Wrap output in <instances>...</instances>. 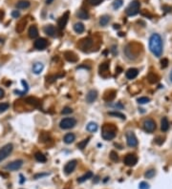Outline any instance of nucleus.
Returning <instances> with one entry per match:
<instances>
[{"label":"nucleus","instance_id":"f257e3e1","mask_svg":"<svg viewBox=\"0 0 172 189\" xmlns=\"http://www.w3.org/2000/svg\"><path fill=\"white\" fill-rule=\"evenodd\" d=\"M149 49L155 56L160 57L163 54V39L159 33H153L149 38Z\"/></svg>","mask_w":172,"mask_h":189},{"label":"nucleus","instance_id":"f03ea898","mask_svg":"<svg viewBox=\"0 0 172 189\" xmlns=\"http://www.w3.org/2000/svg\"><path fill=\"white\" fill-rule=\"evenodd\" d=\"M117 135V128L113 124H104L102 126L101 136L105 140H111Z\"/></svg>","mask_w":172,"mask_h":189},{"label":"nucleus","instance_id":"7ed1b4c3","mask_svg":"<svg viewBox=\"0 0 172 189\" xmlns=\"http://www.w3.org/2000/svg\"><path fill=\"white\" fill-rule=\"evenodd\" d=\"M140 8V3L139 0H133L131 3L127 6L125 12L129 16H133V15H136L137 14H139Z\"/></svg>","mask_w":172,"mask_h":189},{"label":"nucleus","instance_id":"20e7f679","mask_svg":"<svg viewBox=\"0 0 172 189\" xmlns=\"http://www.w3.org/2000/svg\"><path fill=\"white\" fill-rule=\"evenodd\" d=\"M77 125V119L75 117H65L59 122V127L63 130H68L74 128Z\"/></svg>","mask_w":172,"mask_h":189},{"label":"nucleus","instance_id":"39448f33","mask_svg":"<svg viewBox=\"0 0 172 189\" xmlns=\"http://www.w3.org/2000/svg\"><path fill=\"white\" fill-rule=\"evenodd\" d=\"M12 150H14V145L12 143H7L6 145L2 147L0 149V162L4 161L5 159H7L12 152Z\"/></svg>","mask_w":172,"mask_h":189},{"label":"nucleus","instance_id":"423d86ee","mask_svg":"<svg viewBox=\"0 0 172 189\" xmlns=\"http://www.w3.org/2000/svg\"><path fill=\"white\" fill-rule=\"evenodd\" d=\"M93 43L94 41L92 40V38L85 37L81 39V40H79V42L77 43V46H79L82 51H86L87 49H90L91 47L93 46Z\"/></svg>","mask_w":172,"mask_h":189},{"label":"nucleus","instance_id":"0eeeda50","mask_svg":"<svg viewBox=\"0 0 172 189\" xmlns=\"http://www.w3.org/2000/svg\"><path fill=\"white\" fill-rule=\"evenodd\" d=\"M23 165V161L22 159H16V161H14L10 163H8L6 166H5V169L9 170V171H15V170H18L22 167Z\"/></svg>","mask_w":172,"mask_h":189},{"label":"nucleus","instance_id":"6e6552de","mask_svg":"<svg viewBox=\"0 0 172 189\" xmlns=\"http://www.w3.org/2000/svg\"><path fill=\"white\" fill-rule=\"evenodd\" d=\"M123 162L126 166H134L136 165V163L138 162V157L134 154H127L125 157H124Z\"/></svg>","mask_w":172,"mask_h":189},{"label":"nucleus","instance_id":"1a4fd4ad","mask_svg":"<svg viewBox=\"0 0 172 189\" xmlns=\"http://www.w3.org/2000/svg\"><path fill=\"white\" fill-rule=\"evenodd\" d=\"M143 129L148 133L154 132L156 129V123L152 119H146L143 121Z\"/></svg>","mask_w":172,"mask_h":189},{"label":"nucleus","instance_id":"9d476101","mask_svg":"<svg viewBox=\"0 0 172 189\" xmlns=\"http://www.w3.org/2000/svg\"><path fill=\"white\" fill-rule=\"evenodd\" d=\"M126 142L129 147H136L138 145V140L137 136L133 132H127L126 133Z\"/></svg>","mask_w":172,"mask_h":189},{"label":"nucleus","instance_id":"9b49d317","mask_svg":"<svg viewBox=\"0 0 172 189\" xmlns=\"http://www.w3.org/2000/svg\"><path fill=\"white\" fill-rule=\"evenodd\" d=\"M124 54H125L126 57L130 60H134L137 58V54L135 52V50L132 49L131 47V44H129V45H127L125 47V49L123 50Z\"/></svg>","mask_w":172,"mask_h":189},{"label":"nucleus","instance_id":"f8f14e48","mask_svg":"<svg viewBox=\"0 0 172 189\" xmlns=\"http://www.w3.org/2000/svg\"><path fill=\"white\" fill-rule=\"evenodd\" d=\"M75 167H77V161L75 159H73V161H70L68 163H66V165L64 166V172L66 175L71 174L75 171Z\"/></svg>","mask_w":172,"mask_h":189},{"label":"nucleus","instance_id":"ddd939ff","mask_svg":"<svg viewBox=\"0 0 172 189\" xmlns=\"http://www.w3.org/2000/svg\"><path fill=\"white\" fill-rule=\"evenodd\" d=\"M68 19H69V12H66L57 21V26H58L59 30H63L65 28L67 22H68Z\"/></svg>","mask_w":172,"mask_h":189},{"label":"nucleus","instance_id":"4468645a","mask_svg":"<svg viewBox=\"0 0 172 189\" xmlns=\"http://www.w3.org/2000/svg\"><path fill=\"white\" fill-rule=\"evenodd\" d=\"M44 69V64L40 61H36L33 64L32 67V71L35 75H40L42 73V71Z\"/></svg>","mask_w":172,"mask_h":189},{"label":"nucleus","instance_id":"2eb2a0df","mask_svg":"<svg viewBox=\"0 0 172 189\" xmlns=\"http://www.w3.org/2000/svg\"><path fill=\"white\" fill-rule=\"evenodd\" d=\"M48 45V42L45 38L40 37L35 41V48L37 50H44Z\"/></svg>","mask_w":172,"mask_h":189},{"label":"nucleus","instance_id":"dca6fc26","mask_svg":"<svg viewBox=\"0 0 172 189\" xmlns=\"http://www.w3.org/2000/svg\"><path fill=\"white\" fill-rule=\"evenodd\" d=\"M98 69H100V75L102 77L106 78L105 74H107L108 77H110V73H109V64H108V63H102V64H100Z\"/></svg>","mask_w":172,"mask_h":189},{"label":"nucleus","instance_id":"f3484780","mask_svg":"<svg viewBox=\"0 0 172 189\" xmlns=\"http://www.w3.org/2000/svg\"><path fill=\"white\" fill-rule=\"evenodd\" d=\"M64 57H65V59H66L67 61H69V62H77V59H79V57H77V54H75L74 52H71V51L65 52H64Z\"/></svg>","mask_w":172,"mask_h":189},{"label":"nucleus","instance_id":"a211bd4d","mask_svg":"<svg viewBox=\"0 0 172 189\" xmlns=\"http://www.w3.org/2000/svg\"><path fill=\"white\" fill-rule=\"evenodd\" d=\"M98 98V92L96 90H90L86 94V101L88 103H93Z\"/></svg>","mask_w":172,"mask_h":189},{"label":"nucleus","instance_id":"6ab92c4d","mask_svg":"<svg viewBox=\"0 0 172 189\" xmlns=\"http://www.w3.org/2000/svg\"><path fill=\"white\" fill-rule=\"evenodd\" d=\"M138 75H139V71L136 68H130L125 73L127 79H134L135 77H137Z\"/></svg>","mask_w":172,"mask_h":189},{"label":"nucleus","instance_id":"aec40b11","mask_svg":"<svg viewBox=\"0 0 172 189\" xmlns=\"http://www.w3.org/2000/svg\"><path fill=\"white\" fill-rule=\"evenodd\" d=\"M43 31H44V33H45L47 35L51 36V37H54V36H56V28H54L53 25H47V26H45L44 29H43Z\"/></svg>","mask_w":172,"mask_h":189},{"label":"nucleus","instance_id":"412c9836","mask_svg":"<svg viewBox=\"0 0 172 189\" xmlns=\"http://www.w3.org/2000/svg\"><path fill=\"white\" fill-rule=\"evenodd\" d=\"M116 94H117V92L115 90H109L107 92H105V94H104V96H103V98L105 101L110 102L116 98Z\"/></svg>","mask_w":172,"mask_h":189},{"label":"nucleus","instance_id":"4be33fe9","mask_svg":"<svg viewBox=\"0 0 172 189\" xmlns=\"http://www.w3.org/2000/svg\"><path fill=\"white\" fill-rule=\"evenodd\" d=\"M28 33H29V37L32 38V39L37 37L38 36V30H37V28H36V26H35V25L31 26V27L29 28Z\"/></svg>","mask_w":172,"mask_h":189},{"label":"nucleus","instance_id":"5701e85b","mask_svg":"<svg viewBox=\"0 0 172 189\" xmlns=\"http://www.w3.org/2000/svg\"><path fill=\"white\" fill-rule=\"evenodd\" d=\"M25 101L27 102L28 104L33 105V107H39L40 105V101L36 98H35V96H29V98L25 99Z\"/></svg>","mask_w":172,"mask_h":189},{"label":"nucleus","instance_id":"b1692460","mask_svg":"<svg viewBox=\"0 0 172 189\" xmlns=\"http://www.w3.org/2000/svg\"><path fill=\"white\" fill-rule=\"evenodd\" d=\"M15 6H16L17 9H21V10L28 9V8L31 6V3L28 1V0H20V1L17 2Z\"/></svg>","mask_w":172,"mask_h":189},{"label":"nucleus","instance_id":"393cba45","mask_svg":"<svg viewBox=\"0 0 172 189\" xmlns=\"http://www.w3.org/2000/svg\"><path fill=\"white\" fill-rule=\"evenodd\" d=\"M93 176H94V175H93V173L91 172V171L86 172L84 175L81 176V177H79V178H77V182H79V183H82V182H84L85 180H89V178H92Z\"/></svg>","mask_w":172,"mask_h":189},{"label":"nucleus","instance_id":"a878e982","mask_svg":"<svg viewBox=\"0 0 172 189\" xmlns=\"http://www.w3.org/2000/svg\"><path fill=\"white\" fill-rule=\"evenodd\" d=\"M161 129L163 132H166L169 129V122L167 117H163L161 120Z\"/></svg>","mask_w":172,"mask_h":189},{"label":"nucleus","instance_id":"bb28decb","mask_svg":"<svg viewBox=\"0 0 172 189\" xmlns=\"http://www.w3.org/2000/svg\"><path fill=\"white\" fill-rule=\"evenodd\" d=\"M75 136L74 135L73 133H68V134H66V135L64 136V142L66 143V144H70V143H72V142H74V140H75Z\"/></svg>","mask_w":172,"mask_h":189},{"label":"nucleus","instance_id":"cd10ccee","mask_svg":"<svg viewBox=\"0 0 172 189\" xmlns=\"http://www.w3.org/2000/svg\"><path fill=\"white\" fill-rule=\"evenodd\" d=\"M147 79H148V81L151 83V84H154V83H156V82H158L159 81V77L157 75H156L155 73H149L148 74V75H147Z\"/></svg>","mask_w":172,"mask_h":189},{"label":"nucleus","instance_id":"c85d7f7f","mask_svg":"<svg viewBox=\"0 0 172 189\" xmlns=\"http://www.w3.org/2000/svg\"><path fill=\"white\" fill-rule=\"evenodd\" d=\"M74 30L77 33H82L83 32H84L85 28H84V25L82 24L81 22H77L75 23L74 25Z\"/></svg>","mask_w":172,"mask_h":189},{"label":"nucleus","instance_id":"c756f323","mask_svg":"<svg viewBox=\"0 0 172 189\" xmlns=\"http://www.w3.org/2000/svg\"><path fill=\"white\" fill-rule=\"evenodd\" d=\"M98 124L96 122H93V121H91V122H89L87 124V126H86V130L87 131H89V132H91V133H94V132H96V131L98 130Z\"/></svg>","mask_w":172,"mask_h":189},{"label":"nucleus","instance_id":"7c9ffc66","mask_svg":"<svg viewBox=\"0 0 172 189\" xmlns=\"http://www.w3.org/2000/svg\"><path fill=\"white\" fill-rule=\"evenodd\" d=\"M77 15L79 16V18H81V19H84V20H86V19H88L89 18V14H88L87 12H86L85 10H79V12H77Z\"/></svg>","mask_w":172,"mask_h":189},{"label":"nucleus","instance_id":"2f4dec72","mask_svg":"<svg viewBox=\"0 0 172 189\" xmlns=\"http://www.w3.org/2000/svg\"><path fill=\"white\" fill-rule=\"evenodd\" d=\"M35 158L36 161H39V162H46V161H47L46 156H44V155L42 153H40V152H37V153H35Z\"/></svg>","mask_w":172,"mask_h":189},{"label":"nucleus","instance_id":"473e14b6","mask_svg":"<svg viewBox=\"0 0 172 189\" xmlns=\"http://www.w3.org/2000/svg\"><path fill=\"white\" fill-rule=\"evenodd\" d=\"M109 21H110V17H109L108 15H102V16L100 18V25L104 27V26L108 24Z\"/></svg>","mask_w":172,"mask_h":189},{"label":"nucleus","instance_id":"72a5a7b5","mask_svg":"<svg viewBox=\"0 0 172 189\" xmlns=\"http://www.w3.org/2000/svg\"><path fill=\"white\" fill-rule=\"evenodd\" d=\"M108 115H109V116H113V117H119V119H126L125 115H123L122 113L117 112V111L108 112Z\"/></svg>","mask_w":172,"mask_h":189},{"label":"nucleus","instance_id":"f704fd0d","mask_svg":"<svg viewBox=\"0 0 172 189\" xmlns=\"http://www.w3.org/2000/svg\"><path fill=\"white\" fill-rule=\"evenodd\" d=\"M25 25H26V20L20 21L16 26V32L17 33H22L23 30H24V28H25Z\"/></svg>","mask_w":172,"mask_h":189},{"label":"nucleus","instance_id":"c9c22d12","mask_svg":"<svg viewBox=\"0 0 172 189\" xmlns=\"http://www.w3.org/2000/svg\"><path fill=\"white\" fill-rule=\"evenodd\" d=\"M89 140H90V138H85V140H83L82 141H80V142L77 143V147H79L80 150H83V149L85 148V146L87 145V143L89 142Z\"/></svg>","mask_w":172,"mask_h":189},{"label":"nucleus","instance_id":"e433bc0d","mask_svg":"<svg viewBox=\"0 0 172 189\" xmlns=\"http://www.w3.org/2000/svg\"><path fill=\"white\" fill-rule=\"evenodd\" d=\"M155 174H156L155 169H149L144 173V177L146 178H152L155 176Z\"/></svg>","mask_w":172,"mask_h":189},{"label":"nucleus","instance_id":"4c0bfd02","mask_svg":"<svg viewBox=\"0 0 172 189\" xmlns=\"http://www.w3.org/2000/svg\"><path fill=\"white\" fill-rule=\"evenodd\" d=\"M122 5H123V0H115V1L113 2L114 10H119Z\"/></svg>","mask_w":172,"mask_h":189},{"label":"nucleus","instance_id":"58836bf2","mask_svg":"<svg viewBox=\"0 0 172 189\" xmlns=\"http://www.w3.org/2000/svg\"><path fill=\"white\" fill-rule=\"evenodd\" d=\"M137 101H138V103H140V104H146L150 101V98H146V96H142V98H138Z\"/></svg>","mask_w":172,"mask_h":189},{"label":"nucleus","instance_id":"ea45409f","mask_svg":"<svg viewBox=\"0 0 172 189\" xmlns=\"http://www.w3.org/2000/svg\"><path fill=\"white\" fill-rule=\"evenodd\" d=\"M48 138H49V133H47V132H43V133H41V135H40V136H39V140H41V141H47L48 140Z\"/></svg>","mask_w":172,"mask_h":189},{"label":"nucleus","instance_id":"a19ab883","mask_svg":"<svg viewBox=\"0 0 172 189\" xmlns=\"http://www.w3.org/2000/svg\"><path fill=\"white\" fill-rule=\"evenodd\" d=\"M110 159H111L113 161H119L118 154H117L115 151H111V152H110Z\"/></svg>","mask_w":172,"mask_h":189},{"label":"nucleus","instance_id":"79ce46f5","mask_svg":"<svg viewBox=\"0 0 172 189\" xmlns=\"http://www.w3.org/2000/svg\"><path fill=\"white\" fill-rule=\"evenodd\" d=\"M87 2L91 5V6H98V5H100L101 2H103V0H87Z\"/></svg>","mask_w":172,"mask_h":189},{"label":"nucleus","instance_id":"37998d69","mask_svg":"<svg viewBox=\"0 0 172 189\" xmlns=\"http://www.w3.org/2000/svg\"><path fill=\"white\" fill-rule=\"evenodd\" d=\"M10 105L8 103H0V113H3L9 109Z\"/></svg>","mask_w":172,"mask_h":189},{"label":"nucleus","instance_id":"c03bdc74","mask_svg":"<svg viewBox=\"0 0 172 189\" xmlns=\"http://www.w3.org/2000/svg\"><path fill=\"white\" fill-rule=\"evenodd\" d=\"M139 188L140 189H149L150 188V185L148 184L146 182H142L139 184Z\"/></svg>","mask_w":172,"mask_h":189},{"label":"nucleus","instance_id":"a18cd8bd","mask_svg":"<svg viewBox=\"0 0 172 189\" xmlns=\"http://www.w3.org/2000/svg\"><path fill=\"white\" fill-rule=\"evenodd\" d=\"M109 106L114 107V108H117V109H123L124 108V106L121 103V102H117V103H114V104H109Z\"/></svg>","mask_w":172,"mask_h":189},{"label":"nucleus","instance_id":"49530a36","mask_svg":"<svg viewBox=\"0 0 172 189\" xmlns=\"http://www.w3.org/2000/svg\"><path fill=\"white\" fill-rule=\"evenodd\" d=\"M168 66V59L167 58H163L161 59V68H166Z\"/></svg>","mask_w":172,"mask_h":189},{"label":"nucleus","instance_id":"de8ad7c7","mask_svg":"<svg viewBox=\"0 0 172 189\" xmlns=\"http://www.w3.org/2000/svg\"><path fill=\"white\" fill-rule=\"evenodd\" d=\"M73 112V110L70 108V107H64L63 110L61 111V114L62 115H67V114H71Z\"/></svg>","mask_w":172,"mask_h":189},{"label":"nucleus","instance_id":"09e8293b","mask_svg":"<svg viewBox=\"0 0 172 189\" xmlns=\"http://www.w3.org/2000/svg\"><path fill=\"white\" fill-rule=\"evenodd\" d=\"M110 51L112 52V54L113 56H117V54H118V49H117V45H113L111 47Z\"/></svg>","mask_w":172,"mask_h":189},{"label":"nucleus","instance_id":"8fccbe9b","mask_svg":"<svg viewBox=\"0 0 172 189\" xmlns=\"http://www.w3.org/2000/svg\"><path fill=\"white\" fill-rule=\"evenodd\" d=\"M21 84H22L23 86H24V92H25V93H27L28 90H29V85H28L27 81L24 80V79H22L21 80Z\"/></svg>","mask_w":172,"mask_h":189},{"label":"nucleus","instance_id":"3c124183","mask_svg":"<svg viewBox=\"0 0 172 189\" xmlns=\"http://www.w3.org/2000/svg\"><path fill=\"white\" fill-rule=\"evenodd\" d=\"M12 16L14 18H17L20 16V12L18 10H12Z\"/></svg>","mask_w":172,"mask_h":189},{"label":"nucleus","instance_id":"603ef678","mask_svg":"<svg viewBox=\"0 0 172 189\" xmlns=\"http://www.w3.org/2000/svg\"><path fill=\"white\" fill-rule=\"evenodd\" d=\"M155 142L157 143V144H159V145H161V144L163 143V138H161V136H158V138L155 140Z\"/></svg>","mask_w":172,"mask_h":189},{"label":"nucleus","instance_id":"864d4df0","mask_svg":"<svg viewBox=\"0 0 172 189\" xmlns=\"http://www.w3.org/2000/svg\"><path fill=\"white\" fill-rule=\"evenodd\" d=\"M49 174L48 173H43V174H36V175H35V178L36 180V178H42V177H45V176H48Z\"/></svg>","mask_w":172,"mask_h":189},{"label":"nucleus","instance_id":"5fc2aeb1","mask_svg":"<svg viewBox=\"0 0 172 189\" xmlns=\"http://www.w3.org/2000/svg\"><path fill=\"white\" fill-rule=\"evenodd\" d=\"M163 9L165 10L166 12H172V8L169 7V6H163Z\"/></svg>","mask_w":172,"mask_h":189},{"label":"nucleus","instance_id":"6e6d98bb","mask_svg":"<svg viewBox=\"0 0 172 189\" xmlns=\"http://www.w3.org/2000/svg\"><path fill=\"white\" fill-rule=\"evenodd\" d=\"M142 15H145V16H148L149 18L152 17V15H151V14H149V12H145V10H143V12H142Z\"/></svg>","mask_w":172,"mask_h":189},{"label":"nucleus","instance_id":"4d7b16f0","mask_svg":"<svg viewBox=\"0 0 172 189\" xmlns=\"http://www.w3.org/2000/svg\"><path fill=\"white\" fill-rule=\"evenodd\" d=\"M5 96V92L2 88H0V98H3Z\"/></svg>","mask_w":172,"mask_h":189},{"label":"nucleus","instance_id":"13d9d810","mask_svg":"<svg viewBox=\"0 0 172 189\" xmlns=\"http://www.w3.org/2000/svg\"><path fill=\"white\" fill-rule=\"evenodd\" d=\"M121 72H122V69H121V67H119V66H118V67L116 68V74H117V75H119V74H121Z\"/></svg>","mask_w":172,"mask_h":189},{"label":"nucleus","instance_id":"bf43d9fd","mask_svg":"<svg viewBox=\"0 0 172 189\" xmlns=\"http://www.w3.org/2000/svg\"><path fill=\"white\" fill-rule=\"evenodd\" d=\"M81 68H84V69L90 70V67H88V66H79V67H77V69H81Z\"/></svg>","mask_w":172,"mask_h":189},{"label":"nucleus","instance_id":"052dcab7","mask_svg":"<svg viewBox=\"0 0 172 189\" xmlns=\"http://www.w3.org/2000/svg\"><path fill=\"white\" fill-rule=\"evenodd\" d=\"M54 2V0H46V4L47 5H50Z\"/></svg>","mask_w":172,"mask_h":189},{"label":"nucleus","instance_id":"680f3d73","mask_svg":"<svg viewBox=\"0 0 172 189\" xmlns=\"http://www.w3.org/2000/svg\"><path fill=\"white\" fill-rule=\"evenodd\" d=\"M20 178H21V180H20V183H23L24 182V178H23L22 175H20Z\"/></svg>","mask_w":172,"mask_h":189},{"label":"nucleus","instance_id":"e2e57ef3","mask_svg":"<svg viewBox=\"0 0 172 189\" xmlns=\"http://www.w3.org/2000/svg\"><path fill=\"white\" fill-rule=\"evenodd\" d=\"M4 15V12H2V10H0V19H1L2 17H3Z\"/></svg>","mask_w":172,"mask_h":189},{"label":"nucleus","instance_id":"0e129e2a","mask_svg":"<svg viewBox=\"0 0 172 189\" xmlns=\"http://www.w3.org/2000/svg\"><path fill=\"white\" fill-rule=\"evenodd\" d=\"M119 28H121V26L119 25H117V24L114 25V29H119Z\"/></svg>","mask_w":172,"mask_h":189},{"label":"nucleus","instance_id":"69168bd1","mask_svg":"<svg viewBox=\"0 0 172 189\" xmlns=\"http://www.w3.org/2000/svg\"><path fill=\"white\" fill-rule=\"evenodd\" d=\"M169 78H170V80H171V82H172V70H171L170 74H169Z\"/></svg>","mask_w":172,"mask_h":189},{"label":"nucleus","instance_id":"338daca9","mask_svg":"<svg viewBox=\"0 0 172 189\" xmlns=\"http://www.w3.org/2000/svg\"><path fill=\"white\" fill-rule=\"evenodd\" d=\"M95 178H96V180H95V183H96V182H98V177L97 176V177H96Z\"/></svg>","mask_w":172,"mask_h":189}]
</instances>
